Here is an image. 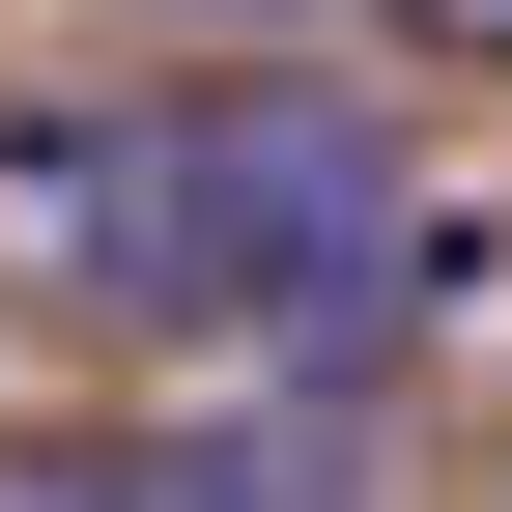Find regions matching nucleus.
Listing matches in <instances>:
<instances>
[{
  "label": "nucleus",
  "mask_w": 512,
  "mask_h": 512,
  "mask_svg": "<svg viewBox=\"0 0 512 512\" xmlns=\"http://www.w3.org/2000/svg\"><path fill=\"white\" fill-rule=\"evenodd\" d=\"M370 256H399V114L342 86H171L143 143L86 171V285L143 313V342H342Z\"/></svg>",
  "instance_id": "1"
},
{
  "label": "nucleus",
  "mask_w": 512,
  "mask_h": 512,
  "mask_svg": "<svg viewBox=\"0 0 512 512\" xmlns=\"http://www.w3.org/2000/svg\"><path fill=\"white\" fill-rule=\"evenodd\" d=\"M399 29H427V57H512V0H399Z\"/></svg>",
  "instance_id": "3"
},
{
  "label": "nucleus",
  "mask_w": 512,
  "mask_h": 512,
  "mask_svg": "<svg viewBox=\"0 0 512 512\" xmlns=\"http://www.w3.org/2000/svg\"><path fill=\"white\" fill-rule=\"evenodd\" d=\"M0 512H171L143 456H0Z\"/></svg>",
  "instance_id": "2"
}]
</instances>
